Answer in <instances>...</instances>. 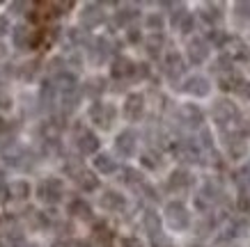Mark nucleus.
I'll list each match as a JSON object with an SVG mask.
<instances>
[{"label": "nucleus", "instance_id": "1", "mask_svg": "<svg viewBox=\"0 0 250 247\" xmlns=\"http://www.w3.org/2000/svg\"><path fill=\"white\" fill-rule=\"evenodd\" d=\"M211 117H213V121H216L218 126H223V128L234 126L236 121H239V108H236V103L228 101V98H220V101L213 103Z\"/></svg>", "mask_w": 250, "mask_h": 247}, {"label": "nucleus", "instance_id": "2", "mask_svg": "<svg viewBox=\"0 0 250 247\" xmlns=\"http://www.w3.org/2000/svg\"><path fill=\"white\" fill-rule=\"evenodd\" d=\"M166 220L174 231H184L190 225V213L182 202H170L166 206Z\"/></svg>", "mask_w": 250, "mask_h": 247}, {"label": "nucleus", "instance_id": "3", "mask_svg": "<svg viewBox=\"0 0 250 247\" xmlns=\"http://www.w3.org/2000/svg\"><path fill=\"white\" fill-rule=\"evenodd\" d=\"M67 172L71 174V179L76 181L78 188H81V190H85V192H92V190H97V188H99V179L90 172V170H85L83 165L69 163L67 165Z\"/></svg>", "mask_w": 250, "mask_h": 247}, {"label": "nucleus", "instance_id": "4", "mask_svg": "<svg viewBox=\"0 0 250 247\" xmlns=\"http://www.w3.org/2000/svg\"><path fill=\"white\" fill-rule=\"evenodd\" d=\"M64 195V188L58 179H46L37 186V197L44 204H58Z\"/></svg>", "mask_w": 250, "mask_h": 247}, {"label": "nucleus", "instance_id": "5", "mask_svg": "<svg viewBox=\"0 0 250 247\" xmlns=\"http://www.w3.org/2000/svg\"><path fill=\"white\" fill-rule=\"evenodd\" d=\"M172 151L177 160H182V163H197L200 160V147L195 142H190V140H179L172 147Z\"/></svg>", "mask_w": 250, "mask_h": 247}, {"label": "nucleus", "instance_id": "6", "mask_svg": "<svg viewBox=\"0 0 250 247\" xmlns=\"http://www.w3.org/2000/svg\"><path fill=\"white\" fill-rule=\"evenodd\" d=\"M145 114V96L143 94H129L124 101V117L129 121H140Z\"/></svg>", "mask_w": 250, "mask_h": 247}, {"label": "nucleus", "instance_id": "7", "mask_svg": "<svg viewBox=\"0 0 250 247\" xmlns=\"http://www.w3.org/2000/svg\"><path fill=\"white\" fill-rule=\"evenodd\" d=\"M136 147H138V137L133 131H122V133L117 135V140H115V149L124 158L133 156V153H136Z\"/></svg>", "mask_w": 250, "mask_h": 247}, {"label": "nucleus", "instance_id": "8", "mask_svg": "<svg viewBox=\"0 0 250 247\" xmlns=\"http://www.w3.org/2000/svg\"><path fill=\"white\" fill-rule=\"evenodd\" d=\"M209 57V41L205 37H193L188 41V60L193 64H202Z\"/></svg>", "mask_w": 250, "mask_h": 247}, {"label": "nucleus", "instance_id": "9", "mask_svg": "<svg viewBox=\"0 0 250 247\" xmlns=\"http://www.w3.org/2000/svg\"><path fill=\"white\" fill-rule=\"evenodd\" d=\"M113 117H115V110L110 108V105H106V103H92V108H90V119L97 124V126H101V128H108L110 126V121H113Z\"/></svg>", "mask_w": 250, "mask_h": 247}, {"label": "nucleus", "instance_id": "10", "mask_svg": "<svg viewBox=\"0 0 250 247\" xmlns=\"http://www.w3.org/2000/svg\"><path fill=\"white\" fill-rule=\"evenodd\" d=\"M184 92H188L193 96H207L211 92V82L202 76H190L188 80L184 82Z\"/></svg>", "mask_w": 250, "mask_h": 247}, {"label": "nucleus", "instance_id": "11", "mask_svg": "<svg viewBox=\"0 0 250 247\" xmlns=\"http://www.w3.org/2000/svg\"><path fill=\"white\" fill-rule=\"evenodd\" d=\"M101 21H104V9H101V5H94V2L85 5L83 12H81L83 28H94V25H99Z\"/></svg>", "mask_w": 250, "mask_h": 247}, {"label": "nucleus", "instance_id": "12", "mask_svg": "<svg viewBox=\"0 0 250 247\" xmlns=\"http://www.w3.org/2000/svg\"><path fill=\"white\" fill-rule=\"evenodd\" d=\"M12 39H14L16 48L25 51V48H30L35 44V30H30L28 25H16L14 30H12Z\"/></svg>", "mask_w": 250, "mask_h": 247}, {"label": "nucleus", "instance_id": "13", "mask_svg": "<svg viewBox=\"0 0 250 247\" xmlns=\"http://www.w3.org/2000/svg\"><path fill=\"white\" fill-rule=\"evenodd\" d=\"M228 57L232 62H248L250 60V48L243 44L241 39H228Z\"/></svg>", "mask_w": 250, "mask_h": 247}, {"label": "nucleus", "instance_id": "14", "mask_svg": "<svg viewBox=\"0 0 250 247\" xmlns=\"http://www.w3.org/2000/svg\"><path fill=\"white\" fill-rule=\"evenodd\" d=\"M166 74L170 80H179L184 74V60H182V55L179 53H167V57H166Z\"/></svg>", "mask_w": 250, "mask_h": 247}, {"label": "nucleus", "instance_id": "15", "mask_svg": "<svg viewBox=\"0 0 250 247\" xmlns=\"http://www.w3.org/2000/svg\"><path fill=\"white\" fill-rule=\"evenodd\" d=\"M179 114H182V121L186 124V126H190V128H197L200 124H202V110L197 108V105H193V103H186V105H182V110H179Z\"/></svg>", "mask_w": 250, "mask_h": 247}, {"label": "nucleus", "instance_id": "16", "mask_svg": "<svg viewBox=\"0 0 250 247\" xmlns=\"http://www.w3.org/2000/svg\"><path fill=\"white\" fill-rule=\"evenodd\" d=\"M76 147L83 156H90V153H94V151L99 149V137L92 133V131H83V133L78 135Z\"/></svg>", "mask_w": 250, "mask_h": 247}, {"label": "nucleus", "instance_id": "17", "mask_svg": "<svg viewBox=\"0 0 250 247\" xmlns=\"http://www.w3.org/2000/svg\"><path fill=\"white\" fill-rule=\"evenodd\" d=\"M133 69H136V64H133L129 57L120 55V57H115L113 60L110 74H113V78H129V76H133Z\"/></svg>", "mask_w": 250, "mask_h": 247}, {"label": "nucleus", "instance_id": "18", "mask_svg": "<svg viewBox=\"0 0 250 247\" xmlns=\"http://www.w3.org/2000/svg\"><path fill=\"white\" fill-rule=\"evenodd\" d=\"M126 206V199L120 195V192H115V190H106L104 195H101V209L106 210H122Z\"/></svg>", "mask_w": 250, "mask_h": 247}, {"label": "nucleus", "instance_id": "19", "mask_svg": "<svg viewBox=\"0 0 250 247\" xmlns=\"http://www.w3.org/2000/svg\"><path fill=\"white\" fill-rule=\"evenodd\" d=\"M55 90H60L62 94H67V92H76L78 90L76 76L69 74V71H60V74L55 76Z\"/></svg>", "mask_w": 250, "mask_h": 247}, {"label": "nucleus", "instance_id": "20", "mask_svg": "<svg viewBox=\"0 0 250 247\" xmlns=\"http://www.w3.org/2000/svg\"><path fill=\"white\" fill-rule=\"evenodd\" d=\"M218 85H220V90H225V92L241 90V87H243V78L236 74V71H228V74L218 76Z\"/></svg>", "mask_w": 250, "mask_h": 247}, {"label": "nucleus", "instance_id": "21", "mask_svg": "<svg viewBox=\"0 0 250 247\" xmlns=\"http://www.w3.org/2000/svg\"><path fill=\"white\" fill-rule=\"evenodd\" d=\"M193 183V176H190L186 170H177V172L170 174V179H167V186L172 188V190H184V188H188Z\"/></svg>", "mask_w": 250, "mask_h": 247}, {"label": "nucleus", "instance_id": "22", "mask_svg": "<svg viewBox=\"0 0 250 247\" xmlns=\"http://www.w3.org/2000/svg\"><path fill=\"white\" fill-rule=\"evenodd\" d=\"M143 225H145V231L149 233L152 238L161 233V217L156 215V210H145Z\"/></svg>", "mask_w": 250, "mask_h": 247}, {"label": "nucleus", "instance_id": "23", "mask_svg": "<svg viewBox=\"0 0 250 247\" xmlns=\"http://www.w3.org/2000/svg\"><path fill=\"white\" fill-rule=\"evenodd\" d=\"M94 167H97V172H101V174L117 172V163H115V158L108 156V153H99V156L94 158Z\"/></svg>", "mask_w": 250, "mask_h": 247}, {"label": "nucleus", "instance_id": "24", "mask_svg": "<svg viewBox=\"0 0 250 247\" xmlns=\"http://www.w3.org/2000/svg\"><path fill=\"white\" fill-rule=\"evenodd\" d=\"M200 16H202V21H205L207 25H218L220 19H223V12H220L218 5H205L202 12H200Z\"/></svg>", "mask_w": 250, "mask_h": 247}, {"label": "nucleus", "instance_id": "25", "mask_svg": "<svg viewBox=\"0 0 250 247\" xmlns=\"http://www.w3.org/2000/svg\"><path fill=\"white\" fill-rule=\"evenodd\" d=\"M69 213L74 217H81V220H92V209L90 204L83 202V199H76V202H71L69 206Z\"/></svg>", "mask_w": 250, "mask_h": 247}, {"label": "nucleus", "instance_id": "26", "mask_svg": "<svg viewBox=\"0 0 250 247\" xmlns=\"http://www.w3.org/2000/svg\"><path fill=\"white\" fill-rule=\"evenodd\" d=\"M163 44H166V39H163V35H161V32L149 35V39H147V53H149L152 57H159L161 51H163Z\"/></svg>", "mask_w": 250, "mask_h": 247}, {"label": "nucleus", "instance_id": "27", "mask_svg": "<svg viewBox=\"0 0 250 247\" xmlns=\"http://www.w3.org/2000/svg\"><path fill=\"white\" fill-rule=\"evenodd\" d=\"M60 133H62V126H60V124H58L55 119L44 121V126H42V135H44L46 140H51V142H55V140L60 137Z\"/></svg>", "mask_w": 250, "mask_h": 247}, {"label": "nucleus", "instance_id": "28", "mask_svg": "<svg viewBox=\"0 0 250 247\" xmlns=\"http://www.w3.org/2000/svg\"><path fill=\"white\" fill-rule=\"evenodd\" d=\"M110 53V41L108 39H99L97 41V48H92V60L94 62H104Z\"/></svg>", "mask_w": 250, "mask_h": 247}, {"label": "nucleus", "instance_id": "29", "mask_svg": "<svg viewBox=\"0 0 250 247\" xmlns=\"http://www.w3.org/2000/svg\"><path fill=\"white\" fill-rule=\"evenodd\" d=\"M211 71L216 76H223V74H228V71H234V69H232V60H229L228 55H220L218 60L211 64Z\"/></svg>", "mask_w": 250, "mask_h": 247}, {"label": "nucleus", "instance_id": "30", "mask_svg": "<svg viewBox=\"0 0 250 247\" xmlns=\"http://www.w3.org/2000/svg\"><path fill=\"white\" fill-rule=\"evenodd\" d=\"M78 90L76 92H67V94H62V110L64 113H74L78 108Z\"/></svg>", "mask_w": 250, "mask_h": 247}, {"label": "nucleus", "instance_id": "31", "mask_svg": "<svg viewBox=\"0 0 250 247\" xmlns=\"http://www.w3.org/2000/svg\"><path fill=\"white\" fill-rule=\"evenodd\" d=\"M138 16V9L133 7V5H124V7L117 12V16H115V21L120 23V25H126V23L131 21V19H136Z\"/></svg>", "mask_w": 250, "mask_h": 247}, {"label": "nucleus", "instance_id": "32", "mask_svg": "<svg viewBox=\"0 0 250 247\" xmlns=\"http://www.w3.org/2000/svg\"><path fill=\"white\" fill-rule=\"evenodd\" d=\"M9 192H12L14 199H25V197L30 195V186H28L25 181H16V183L9 186Z\"/></svg>", "mask_w": 250, "mask_h": 247}, {"label": "nucleus", "instance_id": "33", "mask_svg": "<svg viewBox=\"0 0 250 247\" xmlns=\"http://www.w3.org/2000/svg\"><path fill=\"white\" fill-rule=\"evenodd\" d=\"M124 183L131 188H143L145 181H143V174L138 170H124Z\"/></svg>", "mask_w": 250, "mask_h": 247}, {"label": "nucleus", "instance_id": "34", "mask_svg": "<svg viewBox=\"0 0 250 247\" xmlns=\"http://www.w3.org/2000/svg\"><path fill=\"white\" fill-rule=\"evenodd\" d=\"M39 96H42V103H44V105H51V103H53V98H55V85H53V82L46 80L44 85H42Z\"/></svg>", "mask_w": 250, "mask_h": 247}, {"label": "nucleus", "instance_id": "35", "mask_svg": "<svg viewBox=\"0 0 250 247\" xmlns=\"http://www.w3.org/2000/svg\"><path fill=\"white\" fill-rule=\"evenodd\" d=\"M87 94H92V96H97V94H101V92L106 90V80L104 78H92L90 82H87Z\"/></svg>", "mask_w": 250, "mask_h": 247}, {"label": "nucleus", "instance_id": "36", "mask_svg": "<svg viewBox=\"0 0 250 247\" xmlns=\"http://www.w3.org/2000/svg\"><path fill=\"white\" fill-rule=\"evenodd\" d=\"M69 39H71V41H74L76 46H85L87 41H90L87 32H83L81 28H71V30H69Z\"/></svg>", "mask_w": 250, "mask_h": 247}, {"label": "nucleus", "instance_id": "37", "mask_svg": "<svg viewBox=\"0 0 250 247\" xmlns=\"http://www.w3.org/2000/svg\"><path fill=\"white\" fill-rule=\"evenodd\" d=\"M147 28H149V30H154V35H156V32H161V30H163V16H161V14H149V16H147Z\"/></svg>", "mask_w": 250, "mask_h": 247}, {"label": "nucleus", "instance_id": "38", "mask_svg": "<svg viewBox=\"0 0 250 247\" xmlns=\"http://www.w3.org/2000/svg\"><path fill=\"white\" fill-rule=\"evenodd\" d=\"M209 41H211L213 46H218V48H220V46L228 44V35H225L223 30H211V32H209Z\"/></svg>", "mask_w": 250, "mask_h": 247}, {"label": "nucleus", "instance_id": "39", "mask_svg": "<svg viewBox=\"0 0 250 247\" xmlns=\"http://www.w3.org/2000/svg\"><path fill=\"white\" fill-rule=\"evenodd\" d=\"M5 240H7L12 247H21L23 245V233L16 231V229H12V231L5 233Z\"/></svg>", "mask_w": 250, "mask_h": 247}, {"label": "nucleus", "instance_id": "40", "mask_svg": "<svg viewBox=\"0 0 250 247\" xmlns=\"http://www.w3.org/2000/svg\"><path fill=\"white\" fill-rule=\"evenodd\" d=\"M177 28H179V30L184 32V35H188V32L193 30V16H190L188 12H186V14H184V19L179 21V25H177Z\"/></svg>", "mask_w": 250, "mask_h": 247}, {"label": "nucleus", "instance_id": "41", "mask_svg": "<svg viewBox=\"0 0 250 247\" xmlns=\"http://www.w3.org/2000/svg\"><path fill=\"white\" fill-rule=\"evenodd\" d=\"M213 225H216V222H213L211 217H207L205 222H200V225H197V236H207V233L213 229Z\"/></svg>", "mask_w": 250, "mask_h": 247}, {"label": "nucleus", "instance_id": "42", "mask_svg": "<svg viewBox=\"0 0 250 247\" xmlns=\"http://www.w3.org/2000/svg\"><path fill=\"white\" fill-rule=\"evenodd\" d=\"M143 165H145V167H149V170H156V167L161 165V160H159V156L154 158V153H145V156H143Z\"/></svg>", "mask_w": 250, "mask_h": 247}, {"label": "nucleus", "instance_id": "43", "mask_svg": "<svg viewBox=\"0 0 250 247\" xmlns=\"http://www.w3.org/2000/svg\"><path fill=\"white\" fill-rule=\"evenodd\" d=\"M207 156H209V160H207V165H213V167H223V160H220L218 151L209 149V151H207Z\"/></svg>", "mask_w": 250, "mask_h": 247}, {"label": "nucleus", "instance_id": "44", "mask_svg": "<svg viewBox=\"0 0 250 247\" xmlns=\"http://www.w3.org/2000/svg\"><path fill=\"white\" fill-rule=\"evenodd\" d=\"M35 62H30V64H23V69L19 71V76H23V78H32V74H35Z\"/></svg>", "mask_w": 250, "mask_h": 247}, {"label": "nucleus", "instance_id": "45", "mask_svg": "<svg viewBox=\"0 0 250 247\" xmlns=\"http://www.w3.org/2000/svg\"><path fill=\"white\" fill-rule=\"evenodd\" d=\"M236 12H239L243 19H250V2H236Z\"/></svg>", "mask_w": 250, "mask_h": 247}, {"label": "nucleus", "instance_id": "46", "mask_svg": "<svg viewBox=\"0 0 250 247\" xmlns=\"http://www.w3.org/2000/svg\"><path fill=\"white\" fill-rule=\"evenodd\" d=\"M239 204H241L243 210H248L250 213V190H241V202Z\"/></svg>", "mask_w": 250, "mask_h": 247}, {"label": "nucleus", "instance_id": "47", "mask_svg": "<svg viewBox=\"0 0 250 247\" xmlns=\"http://www.w3.org/2000/svg\"><path fill=\"white\" fill-rule=\"evenodd\" d=\"M122 247H143V243L138 238H124L122 240Z\"/></svg>", "mask_w": 250, "mask_h": 247}, {"label": "nucleus", "instance_id": "48", "mask_svg": "<svg viewBox=\"0 0 250 247\" xmlns=\"http://www.w3.org/2000/svg\"><path fill=\"white\" fill-rule=\"evenodd\" d=\"M9 32V21H7V16H0V37L2 35H7Z\"/></svg>", "mask_w": 250, "mask_h": 247}, {"label": "nucleus", "instance_id": "49", "mask_svg": "<svg viewBox=\"0 0 250 247\" xmlns=\"http://www.w3.org/2000/svg\"><path fill=\"white\" fill-rule=\"evenodd\" d=\"M126 37H129V41L138 44V41H140V32H138L136 28H129V35H126Z\"/></svg>", "mask_w": 250, "mask_h": 247}, {"label": "nucleus", "instance_id": "50", "mask_svg": "<svg viewBox=\"0 0 250 247\" xmlns=\"http://www.w3.org/2000/svg\"><path fill=\"white\" fill-rule=\"evenodd\" d=\"M53 247H74V240H58Z\"/></svg>", "mask_w": 250, "mask_h": 247}, {"label": "nucleus", "instance_id": "51", "mask_svg": "<svg viewBox=\"0 0 250 247\" xmlns=\"http://www.w3.org/2000/svg\"><path fill=\"white\" fill-rule=\"evenodd\" d=\"M5 126H7V124H5V119L0 117V131H5Z\"/></svg>", "mask_w": 250, "mask_h": 247}, {"label": "nucleus", "instance_id": "52", "mask_svg": "<svg viewBox=\"0 0 250 247\" xmlns=\"http://www.w3.org/2000/svg\"><path fill=\"white\" fill-rule=\"evenodd\" d=\"M2 181H5V179H2V170H0V186H2Z\"/></svg>", "mask_w": 250, "mask_h": 247}, {"label": "nucleus", "instance_id": "53", "mask_svg": "<svg viewBox=\"0 0 250 247\" xmlns=\"http://www.w3.org/2000/svg\"><path fill=\"white\" fill-rule=\"evenodd\" d=\"M190 247H205V245H190Z\"/></svg>", "mask_w": 250, "mask_h": 247}, {"label": "nucleus", "instance_id": "54", "mask_svg": "<svg viewBox=\"0 0 250 247\" xmlns=\"http://www.w3.org/2000/svg\"><path fill=\"white\" fill-rule=\"evenodd\" d=\"M167 247H170V245H167Z\"/></svg>", "mask_w": 250, "mask_h": 247}]
</instances>
